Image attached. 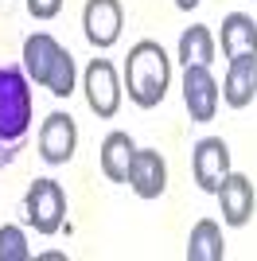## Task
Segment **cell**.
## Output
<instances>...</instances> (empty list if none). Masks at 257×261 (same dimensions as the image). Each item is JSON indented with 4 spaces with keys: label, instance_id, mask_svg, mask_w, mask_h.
Returning <instances> with one entry per match:
<instances>
[{
    "label": "cell",
    "instance_id": "cell-6",
    "mask_svg": "<svg viewBox=\"0 0 257 261\" xmlns=\"http://www.w3.org/2000/svg\"><path fill=\"white\" fill-rule=\"evenodd\" d=\"M74 148H78V125L70 113L55 109L47 113L39 125V160L51 164V168H63V164L74 160Z\"/></svg>",
    "mask_w": 257,
    "mask_h": 261
},
{
    "label": "cell",
    "instance_id": "cell-14",
    "mask_svg": "<svg viewBox=\"0 0 257 261\" xmlns=\"http://www.w3.org/2000/svg\"><path fill=\"white\" fill-rule=\"evenodd\" d=\"M222 55L238 59V55H257V23L246 12H230L222 20Z\"/></svg>",
    "mask_w": 257,
    "mask_h": 261
},
{
    "label": "cell",
    "instance_id": "cell-16",
    "mask_svg": "<svg viewBox=\"0 0 257 261\" xmlns=\"http://www.w3.org/2000/svg\"><path fill=\"white\" fill-rule=\"evenodd\" d=\"M175 59L183 66H211L214 63V35L207 23H191L183 28L179 35V47H175Z\"/></svg>",
    "mask_w": 257,
    "mask_h": 261
},
{
    "label": "cell",
    "instance_id": "cell-5",
    "mask_svg": "<svg viewBox=\"0 0 257 261\" xmlns=\"http://www.w3.org/2000/svg\"><path fill=\"white\" fill-rule=\"evenodd\" d=\"M82 90H86V106L90 113L101 121L117 117L121 109V78H117V66L109 63V59H90L82 74Z\"/></svg>",
    "mask_w": 257,
    "mask_h": 261
},
{
    "label": "cell",
    "instance_id": "cell-11",
    "mask_svg": "<svg viewBox=\"0 0 257 261\" xmlns=\"http://www.w3.org/2000/svg\"><path fill=\"white\" fill-rule=\"evenodd\" d=\"M218 207H222V222L226 226H246L249 218H253V203H257V195H253V179L249 175H242V172H230L218 184Z\"/></svg>",
    "mask_w": 257,
    "mask_h": 261
},
{
    "label": "cell",
    "instance_id": "cell-4",
    "mask_svg": "<svg viewBox=\"0 0 257 261\" xmlns=\"http://www.w3.org/2000/svg\"><path fill=\"white\" fill-rule=\"evenodd\" d=\"M23 218H28V226H35V234L43 238H51L59 234L66 222V191L59 179L51 175H43L28 187V195H23Z\"/></svg>",
    "mask_w": 257,
    "mask_h": 261
},
{
    "label": "cell",
    "instance_id": "cell-18",
    "mask_svg": "<svg viewBox=\"0 0 257 261\" xmlns=\"http://www.w3.org/2000/svg\"><path fill=\"white\" fill-rule=\"evenodd\" d=\"M28 12L35 20H55L63 12V0H28Z\"/></svg>",
    "mask_w": 257,
    "mask_h": 261
},
{
    "label": "cell",
    "instance_id": "cell-10",
    "mask_svg": "<svg viewBox=\"0 0 257 261\" xmlns=\"http://www.w3.org/2000/svg\"><path fill=\"white\" fill-rule=\"evenodd\" d=\"M125 184L137 199H160L168 191V164H164V156L156 148H137Z\"/></svg>",
    "mask_w": 257,
    "mask_h": 261
},
{
    "label": "cell",
    "instance_id": "cell-2",
    "mask_svg": "<svg viewBox=\"0 0 257 261\" xmlns=\"http://www.w3.org/2000/svg\"><path fill=\"white\" fill-rule=\"evenodd\" d=\"M171 86V59L156 39H140V43L128 47L125 59V90L128 101L140 109H156L168 98Z\"/></svg>",
    "mask_w": 257,
    "mask_h": 261
},
{
    "label": "cell",
    "instance_id": "cell-13",
    "mask_svg": "<svg viewBox=\"0 0 257 261\" xmlns=\"http://www.w3.org/2000/svg\"><path fill=\"white\" fill-rule=\"evenodd\" d=\"M133 152H137V144H133V137H128V133H121V129H113L106 141H101L97 164H101V175H106L109 184H125V179H128Z\"/></svg>",
    "mask_w": 257,
    "mask_h": 261
},
{
    "label": "cell",
    "instance_id": "cell-8",
    "mask_svg": "<svg viewBox=\"0 0 257 261\" xmlns=\"http://www.w3.org/2000/svg\"><path fill=\"white\" fill-rule=\"evenodd\" d=\"M121 28H125V8H121V0H86L82 32H86V39H90V47L109 51V47L121 39Z\"/></svg>",
    "mask_w": 257,
    "mask_h": 261
},
{
    "label": "cell",
    "instance_id": "cell-7",
    "mask_svg": "<svg viewBox=\"0 0 257 261\" xmlns=\"http://www.w3.org/2000/svg\"><path fill=\"white\" fill-rule=\"evenodd\" d=\"M183 106H187V113H191V121H199V125H207V121H214V113H218V101H222V86L214 82L211 66H183Z\"/></svg>",
    "mask_w": 257,
    "mask_h": 261
},
{
    "label": "cell",
    "instance_id": "cell-15",
    "mask_svg": "<svg viewBox=\"0 0 257 261\" xmlns=\"http://www.w3.org/2000/svg\"><path fill=\"white\" fill-rule=\"evenodd\" d=\"M222 257H226L222 226L214 218H199L191 226V238H187V261H222Z\"/></svg>",
    "mask_w": 257,
    "mask_h": 261
},
{
    "label": "cell",
    "instance_id": "cell-3",
    "mask_svg": "<svg viewBox=\"0 0 257 261\" xmlns=\"http://www.w3.org/2000/svg\"><path fill=\"white\" fill-rule=\"evenodd\" d=\"M23 70L35 86L51 90L55 98H70L78 90V70H74V55L66 51L51 32H35L23 39Z\"/></svg>",
    "mask_w": 257,
    "mask_h": 261
},
{
    "label": "cell",
    "instance_id": "cell-19",
    "mask_svg": "<svg viewBox=\"0 0 257 261\" xmlns=\"http://www.w3.org/2000/svg\"><path fill=\"white\" fill-rule=\"evenodd\" d=\"M199 4H203V0H175V8H179V12H191V8H199Z\"/></svg>",
    "mask_w": 257,
    "mask_h": 261
},
{
    "label": "cell",
    "instance_id": "cell-17",
    "mask_svg": "<svg viewBox=\"0 0 257 261\" xmlns=\"http://www.w3.org/2000/svg\"><path fill=\"white\" fill-rule=\"evenodd\" d=\"M0 261H32L28 234H23L20 226H12V222L0 226Z\"/></svg>",
    "mask_w": 257,
    "mask_h": 261
},
{
    "label": "cell",
    "instance_id": "cell-9",
    "mask_svg": "<svg viewBox=\"0 0 257 261\" xmlns=\"http://www.w3.org/2000/svg\"><path fill=\"white\" fill-rule=\"evenodd\" d=\"M191 175H195V184H199V191L214 195L218 184L230 175V144L222 137H203L191 148Z\"/></svg>",
    "mask_w": 257,
    "mask_h": 261
},
{
    "label": "cell",
    "instance_id": "cell-1",
    "mask_svg": "<svg viewBox=\"0 0 257 261\" xmlns=\"http://www.w3.org/2000/svg\"><path fill=\"white\" fill-rule=\"evenodd\" d=\"M35 121L32 78L23 66H0V168L20 160Z\"/></svg>",
    "mask_w": 257,
    "mask_h": 261
},
{
    "label": "cell",
    "instance_id": "cell-12",
    "mask_svg": "<svg viewBox=\"0 0 257 261\" xmlns=\"http://www.w3.org/2000/svg\"><path fill=\"white\" fill-rule=\"evenodd\" d=\"M253 98H257V55H238V59H230V70H226L222 101L230 109H246Z\"/></svg>",
    "mask_w": 257,
    "mask_h": 261
}]
</instances>
